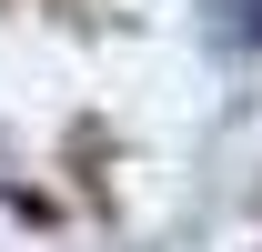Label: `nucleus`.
<instances>
[{
  "label": "nucleus",
  "mask_w": 262,
  "mask_h": 252,
  "mask_svg": "<svg viewBox=\"0 0 262 252\" xmlns=\"http://www.w3.org/2000/svg\"><path fill=\"white\" fill-rule=\"evenodd\" d=\"M212 51H262V0H202Z\"/></svg>",
  "instance_id": "nucleus-1"
}]
</instances>
